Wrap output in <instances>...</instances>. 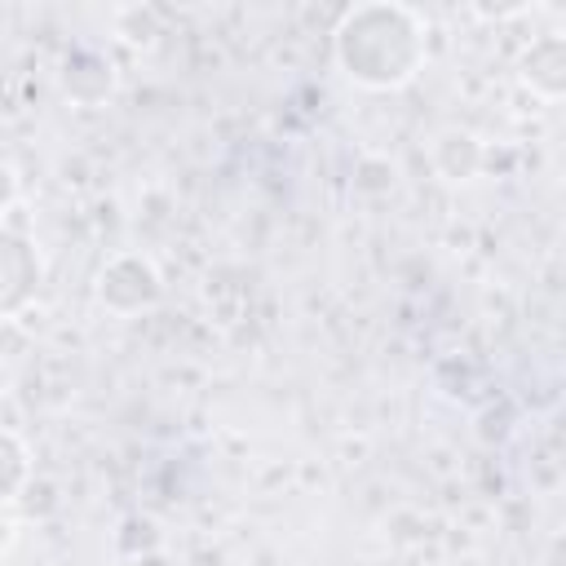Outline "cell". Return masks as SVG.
Masks as SVG:
<instances>
[{"mask_svg": "<svg viewBox=\"0 0 566 566\" xmlns=\"http://www.w3.org/2000/svg\"><path fill=\"white\" fill-rule=\"evenodd\" d=\"M340 62L358 84L394 88L420 62V27L407 9H358L336 35Z\"/></svg>", "mask_w": 566, "mask_h": 566, "instance_id": "1", "label": "cell"}, {"mask_svg": "<svg viewBox=\"0 0 566 566\" xmlns=\"http://www.w3.org/2000/svg\"><path fill=\"white\" fill-rule=\"evenodd\" d=\"M548 49H553V62H544L535 49L522 57V80L539 93L548 88V97H566V40H548Z\"/></svg>", "mask_w": 566, "mask_h": 566, "instance_id": "2", "label": "cell"}, {"mask_svg": "<svg viewBox=\"0 0 566 566\" xmlns=\"http://www.w3.org/2000/svg\"><path fill=\"white\" fill-rule=\"evenodd\" d=\"M4 455H9V486H4V504H13L22 495V478H27V447L13 429H4Z\"/></svg>", "mask_w": 566, "mask_h": 566, "instance_id": "3", "label": "cell"}]
</instances>
